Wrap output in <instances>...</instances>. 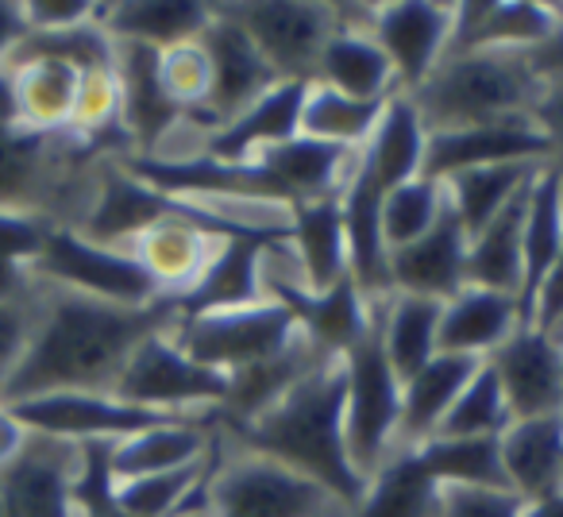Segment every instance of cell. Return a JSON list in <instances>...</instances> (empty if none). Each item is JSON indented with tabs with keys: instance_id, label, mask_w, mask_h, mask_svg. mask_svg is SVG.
Returning <instances> with one entry per match:
<instances>
[{
	"instance_id": "obj_1",
	"label": "cell",
	"mask_w": 563,
	"mask_h": 517,
	"mask_svg": "<svg viewBox=\"0 0 563 517\" xmlns=\"http://www.w3.org/2000/svg\"><path fill=\"white\" fill-rule=\"evenodd\" d=\"M178 321L170 301L155 306H109L70 290L43 286V309L27 340L24 360L9 375L0 402L35 398L55 391L112 394L124 363L155 332Z\"/></svg>"
},
{
	"instance_id": "obj_2",
	"label": "cell",
	"mask_w": 563,
	"mask_h": 517,
	"mask_svg": "<svg viewBox=\"0 0 563 517\" xmlns=\"http://www.w3.org/2000/svg\"><path fill=\"white\" fill-rule=\"evenodd\" d=\"M224 437L247 452L286 463L298 475L321 483L344 509H352L367 486L347 455L344 360H324L266 414H258L247 425H232L224 429Z\"/></svg>"
},
{
	"instance_id": "obj_3",
	"label": "cell",
	"mask_w": 563,
	"mask_h": 517,
	"mask_svg": "<svg viewBox=\"0 0 563 517\" xmlns=\"http://www.w3.org/2000/svg\"><path fill=\"white\" fill-rule=\"evenodd\" d=\"M540 94L525 51H452L413 94L429 132L529 117Z\"/></svg>"
},
{
	"instance_id": "obj_4",
	"label": "cell",
	"mask_w": 563,
	"mask_h": 517,
	"mask_svg": "<svg viewBox=\"0 0 563 517\" xmlns=\"http://www.w3.org/2000/svg\"><path fill=\"white\" fill-rule=\"evenodd\" d=\"M209 517H340L347 514L321 483L298 475L247 448L232 444L220 429V455L205 486Z\"/></svg>"
},
{
	"instance_id": "obj_5",
	"label": "cell",
	"mask_w": 563,
	"mask_h": 517,
	"mask_svg": "<svg viewBox=\"0 0 563 517\" xmlns=\"http://www.w3.org/2000/svg\"><path fill=\"white\" fill-rule=\"evenodd\" d=\"M401 425V378L390 367L378 340V306L375 329L360 348L344 355V437L347 455L360 479L367 483L394 452H398Z\"/></svg>"
},
{
	"instance_id": "obj_6",
	"label": "cell",
	"mask_w": 563,
	"mask_h": 517,
	"mask_svg": "<svg viewBox=\"0 0 563 517\" xmlns=\"http://www.w3.org/2000/svg\"><path fill=\"white\" fill-rule=\"evenodd\" d=\"M35 283L70 290L81 298L109 301V306H155L163 301L158 286L140 267V258L128 248H109V243L86 240L78 228L51 224L43 240L40 258L32 263Z\"/></svg>"
},
{
	"instance_id": "obj_7",
	"label": "cell",
	"mask_w": 563,
	"mask_h": 517,
	"mask_svg": "<svg viewBox=\"0 0 563 517\" xmlns=\"http://www.w3.org/2000/svg\"><path fill=\"white\" fill-rule=\"evenodd\" d=\"M217 9L247 32L278 81H313L317 58L340 28V4L329 0H232Z\"/></svg>"
},
{
	"instance_id": "obj_8",
	"label": "cell",
	"mask_w": 563,
	"mask_h": 517,
	"mask_svg": "<svg viewBox=\"0 0 563 517\" xmlns=\"http://www.w3.org/2000/svg\"><path fill=\"white\" fill-rule=\"evenodd\" d=\"M174 329V324H170ZM170 329L147 337L124 363L112 394L158 414H220L228 375L197 363Z\"/></svg>"
},
{
	"instance_id": "obj_9",
	"label": "cell",
	"mask_w": 563,
	"mask_h": 517,
	"mask_svg": "<svg viewBox=\"0 0 563 517\" xmlns=\"http://www.w3.org/2000/svg\"><path fill=\"white\" fill-rule=\"evenodd\" d=\"M101 155V147L70 132L43 135L20 124H4L0 128V209L35 212V217L51 220L55 201L70 194L74 166Z\"/></svg>"
},
{
	"instance_id": "obj_10",
	"label": "cell",
	"mask_w": 563,
	"mask_h": 517,
	"mask_svg": "<svg viewBox=\"0 0 563 517\" xmlns=\"http://www.w3.org/2000/svg\"><path fill=\"white\" fill-rule=\"evenodd\" d=\"M12 414L27 425L32 437H47L58 444H120V440L147 432L155 425L181 421V417L197 414H158V409H143L132 402L117 398L104 391H55V394H35V398L4 402Z\"/></svg>"
},
{
	"instance_id": "obj_11",
	"label": "cell",
	"mask_w": 563,
	"mask_h": 517,
	"mask_svg": "<svg viewBox=\"0 0 563 517\" xmlns=\"http://www.w3.org/2000/svg\"><path fill=\"white\" fill-rule=\"evenodd\" d=\"M170 337L194 355L197 363L232 375L251 363H263L278 355L298 337V321L282 301L266 298L243 309H217V314L178 317Z\"/></svg>"
},
{
	"instance_id": "obj_12",
	"label": "cell",
	"mask_w": 563,
	"mask_h": 517,
	"mask_svg": "<svg viewBox=\"0 0 563 517\" xmlns=\"http://www.w3.org/2000/svg\"><path fill=\"white\" fill-rule=\"evenodd\" d=\"M197 43L205 47L209 55V66H212V94H209V105L205 112L197 117L194 132L209 135L217 128H224L232 117H240L247 105H255L263 94H271L278 86V74L271 70L258 47L247 40L240 24L232 16L209 4V24L205 32L197 35Z\"/></svg>"
},
{
	"instance_id": "obj_13",
	"label": "cell",
	"mask_w": 563,
	"mask_h": 517,
	"mask_svg": "<svg viewBox=\"0 0 563 517\" xmlns=\"http://www.w3.org/2000/svg\"><path fill=\"white\" fill-rule=\"evenodd\" d=\"M452 24L455 4H432V0H394L367 9V32L390 58L401 94H413L448 58Z\"/></svg>"
},
{
	"instance_id": "obj_14",
	"label": "cell",
	"mask_w": 563,
	"mask_h": 517,
	"mask_svg": "<svg viewBox=\"0 0 563 517\" xmlns=\"http://www.w3.org/2000/svg\"><path fill=\"white\" fill-rule=\"evenodd\" d=\"M552 158L544 132L532 117H509L494 124L429 132L424 147V178L448 182L478 166H544Z\"/></svg>"
},
{
	"instance_id": "obj_15",
	"label": "cell",
	"mask_w": 563,
	"mask_h": 517,
	"mask_svg": "<svg viewBox=\"0 0 563 517\" xmlns=\"http://www.w3.org/2000/svg\"><path fill=\"white\" fill-rule=\"evenodd\" d=\"M490 371L506 394L514 421L563 414V340L540 324H521L498 352L490 355Z\"/></svg>"
},
{
	"instance_id": "obj_16",
	"label": "cell",
	"mask_w": 563,
	"mask_h": 517,
	"mask_svg": "<svg viewBox=\"0 0 563 517\" xmlns=\"http://www.w3.org/2000/svg\"><path fill=\"white\" fill-rule=\"evenodd\" d=\"M371 4H340V28L324 43L309 86L336 89L355 101H390L398 89L390 58L367 32Z\"/></svg>"
},
{
	"instance_id": "obj_17",
	"label": "cell",
	"mask_w": 563,
	"mask_h": 517,
	"mask_svg": "<svg viewBox=\"0 0 563 517\" xmlns=\"http://www.w3.org/2000/svg\"><path fill=\"white\" fill-rule=\"evenodd\" d=\"M181 209H186V201H174V197L151 189L147 182L128 174L112 158L97 170L93 201H89L86 217L78 220V232L86 240L109 243V248H132L135 235H143L158 220L178 217Z\"/></svg>"
},
{
	"instance_id": "obj_18",
	"label": "cell",
	"mask_w": 563,
	"mask_h": 517,
	"mask_svg": "<svg viewBox=\"0 0 563 517\" xmlns=\"http://www.w3.org/2000/svg\"><path fill=\"white\" fill-rule=\"evenodd\" d=\"M74 471H78V448L32 437L24 455L0 471L4 517H78Z\"/></svg>"
},
{
	"instance_id": "obj_19",
	"label": "cell",
	"mask_w": 563,
	"mask_h": 517,
	"mask_svg": "<svg viewBox=\"0 0 563 517\" xmlns=\"http://www.w3.org/2000/svg\"><path fill=\"white\" fill-rule=\"evenodd\" d=\"M467 228L452 209H444V217L421 240L390 251V290L444 306L460 290H467Z\"/></svg>"
},
{
	"instance_id": "obj_20",
	"label": "cell",
	"mask_w": 563,
	"mask_h": 517,
	"mask_svg": "<svg viewBox=\"0 0 563 517\" xmlns=\"http://www.w3.org/2000/svg\"><path fill=\"white\" fill-rule=\"evenodd\" d=\"M424 147H429V128H424L417 105L406 94H394L378 117L371 140L355 155L352 182L371 194L386 197L401 182H413L424 174Z\"/></svg>"
},
{
	"instance_id": "obj_21",
	"label": "cell",
	"mask_w": 563,
	"mask_h": 517,
	"mask_svg": "<svg viewBox=\"0 0 563 517\" xmlns=\"http://www.w3.org/2000/svg\"><path fill=\"white\" fill-rule=\"evenodd\" d=\"M274 301L290 309L298 329L321 348L329 360H344L352 348H360L375 329L378 298H367L352 275L321 294L309 290H271Z\"/></svg>"
},
{
	"instance_id": "obj_22",
	"label": "cell",
	"mask_w": 563,
	"mask_h": 517,
	"mask_svg": "<svg viewBox=\"0 0 563 517\" xmlns=\"http://www.w3.org/2000/svg\"><path fill=\"white\" fill-rule=\"evenodd\" d=\"M278 240L271 235H224L212 255V263L205 267V275L197 278V286L186 298L170 301L178 317H197V314H217V309H243L266 301V278L263 263L266 251Z\"/></svg>"
},
{
	"instance_id": "obj_23",
	"label": "cell",
	"mask_w": 563,
	"mask_h": 517,
	"mask_svg": "<svg viewBox=\"0 0 563 517\" xmlns=\"http://www.w3.org/2000/svg\"><path fill=\"white\" fill-rule=\"evenodd\" d=\"M309 81H278L271 94L232 117L224 128L201 135V151L224 163H251L263 151L301 135V105H306Z\"/></svg>"
},
{
	"instance_id": "obj_24",
	"label": "cell",
	"mask_w": 563,
	"mask_h": 517,
	"mask_svg": "<svg viewBox=\"0 0 563 517\" xmlns=\"http://www.w3.org/2000/svg\"><path fill=\"white\" fill-rule=\"evenodd\" d=\"M324 360H329V355H324L321 348H317L313 340L298 329V337L282 348L278 355H271V360H263V363H251V367L232 371V375H228L224 406H220V425L232 429V425L255 421L258 414H266L274 402L286 398V394H290L294 386L309 375V371L321 367Z\"/></svg>"
},
{
	"instance_id": "obj_25",
	"label": "cell",
	"mask_w": 563,
	"mask_h": 517,
	"mask_svg": "<svg viewBox=\"0 0 563 517\" xmlns=\"http://www.w3.org/2000/svg\"><path fill=\"white\" fill-rule=\"evenodd\" d=\"M521 324L525 321L517 298L467 286L452 301H444V314H440V355H463V360L486 363Z\"/></svg>"
},
{
	"instance_id": "obj_26",
	"label": "cell",
	"mask_w": 563,
	"mask_h": 517,
	"mask_svg": "<svg viewBox=\"0 0 563 517\" xmlns=\"http://www.w3.org/2000/svg\"><path fill=\"white\" fill-rule=\"evenodd\" d=\"M509 491L521 502H537L563 491V414L509 421L498 437Z\"/></svg>"
},
{
	"instance_id": "obj_27",
	"label": "cell",
	"mask_w": 563,
	"mask_h": 517,
	"mask_svg": "<svg viewBox=\"0 0 563 517\" xmlns=\"http://www.w3.org/2000/svg\"><path fill=\"white\" fill-rule=\"evenodd\" d=\"M217 429L220 414H197L181 417V421L155 425L147 432H135V437L112 444V479L124 483V479L189 468V463L205 460V452L217 440Z\"/></svg>"
},
{
	"instance_id": "obj_28",
	"label": "cell",
	"mask_w": 563,
	"mask_h": 517,
	"mask_svg": "<svg viewBox=\"0 0 563 517\" xmlns=\"http://www.w3.org/2000/svg\"><path fill=\"white\" fill-rule=\"evenodd\" d=\"M552 32L555 20L548 4L475 0V4H455L452 51H532Z\"/></svg>"
},
{
	"instance_id": "obj_29",
	"label": "cell",
	"mask_w": 563,
	"mask_h": 517,
	"mask_svg": "<svg viewBox=\"0 0 563 517\" xmlns=\"http://www.w3.org/2000/svg\"><path fill=\"white\" fill-rule=\"evenodd\" d=\"M563 248V178L555 166H540L529 182V201H525V232H521V321H532V301L544 286L548 271L555 267V255Z\"/></svg>"
},
{
	"instance_id": "obj_30",
	"label": "cell",
	"mask_w": 563,
	"mask_h": 517,
	"mask_svg": "<svg viewBox=\"0 0 563 517\" xmlns=\"http://www.w3.org/2000/svg\"><path fill=\"white\" fill-rule=\"evenodd\" d=\"M286 243H290L294 263H298L301 283H306L309 294L329 290L340 278L352 275V267H347V235H344L340 197L294 205Z\"/></svg>"
},
{
	"instance_id": "obj_31",
	"label": "cell",
	"mask_w": 563,
	"mask_h": 517,
	"mask_svg": "<svg viewBox=\"0 0 563 517\" xmlns=\"http://www.w3.org/2000/svg\"><path fill=\"white\" fill-rule=\"evenodd\" d=\"M483 367L478 360L463 355H437L429 367H421L413 378L401 383V425H398V448H417L429 437H437L444 417L452 414L455 398L471 375Z\"/></svg>"
},
{
	"instance_id": "obj_32",
	"label": "cell",
	"mask_w": 563,
	"mask_h": 517,
	"mask_svg": "<svg viewBox=\"0 0 563 517\" xmlns=\"http://www.w3.org/2000/svg\"><path fill=\"white\" fill-rule=\"evenodd\" d=\"M209 24V4L194 0H124L101 4V28L117 43H140L151 51H166L189 43Z\"/></svg>"
},
{
	"instance_id": "obj_33",
	"label": "cell",
	"mask_w": 563,
	"mask_h": 517,
	"mask_svg": "<svg viewBox=\"0 0 563 517\" xmlns=\"http://www.w3.org/2000/svg\"><path fill=\"white\" fill-rule=\"evenodd\" d=\"M440 314H444L440 301L413 298V294L378 298V340L401 383L440 355Z\"/></svg>"
},
{
	"instance_id": "obj_34",
	"label": "cell",
	"mask_w": 563,
	"mask_h": 517,
	"mask_svg": "<svg viewBox=\"0 0 563 517\" xmlns=\"http://www.w3.org/2000/svg\"><path fill=\"white\" fill-rule=\"evenodd\" d=\"M12 89H16V124L27 132L58 135L70 132L74 105H78L81 74L55 58H32L12 66Z\"/></svg>"
},
{
	"instance_id": "obj_35",
	"label": "cell",
	"mask_w": 563,
	"mask_h": 517,
	"mask_svg": "<svg viewBox=\"0 0 563 517\" xmlns=\"http://www.w3.org/2000/svg\"><path fill=\"white\" fill-rule=\"evenodd\" d=\"M344 517H440V486L421 468L413 448H398L367 479L360 502Z\"/></svg>"
},
{
	"instance_id": "obj_36",
	"label": "cell",
	"mask_w": 563,
	"mask_h": 517,
	"mask_svg": "<svg viewBox=\"0 0 563 517\" xmlns=\"http://www.w3.org/2000/svg\"><path fill=\"white\" fill-rule=\"evenodd\" d=\"M525 201H529V186L490 220L478 235H471L467 248V286L494 294H521V232H525Z\"/></svg>"
},
{
	"instance_id": "obj_37",
	"label": "cell",
	"mask_w": 563,
	"mask_h": 517,
	"mask_svg": "<svg viewBox=\"0 0 563 517\" xmlns=\"http://www.w3.org/2000/svg\"><path fill=\"white\" fill-rule=\"evenodd\" d=\"M413 452L440 491H509L498 437H429Z\"/></svg>"
},
{
	"instance_id": "obj_38",
	"label": "cell",
	"mask_w": 563,
	"mask_h": 517,
	"mask_svg": "<svg viewBox=\"0 0 563 517\" xmlns=\"http://www.w3.org/2000/svg\"><path fill=\"white\" fill-rule=\"evenodd\" d=\"M540 166H478V170H463L444 182L448 209L460 217L467 235H478L525 186L532 182Z\"/></svg>"
},
{
	"instance_id": "obj_39",
	"label": "cell",
	"mask_w": 563,
	"mask_h": 517,
	"mask_svg": "<svg viewBox=\"0 0 563 517\" xmlns=\"http://www.w3.org/2000/svg\"><path fill=\"white\" fill-rule=\"evenodd\" d=\"M386 101H355L336 89L309 86L306 105H301V135L332 143V147L360 151L371 140Z\"/></svg>"
},
{
	"instance_id": "obj_40",
	"label": "cell",
	"mask_w": 563,
	"mask_h": 517,
	"mask_svg": "<svg viewBox=\"0 0 563 517\" xmlns=\"http://www.w3.org/2000/svg\"><path fill=\"white\" fill-rule=\"evenodd\" d=\"M448 209V194H444V182H432V178H413V182H401L398 189L383 197V240L390 251L409 248L417 243Z\"/></svg>"
},
{
	"instance_id": "obj_41",
	"label": "cell",
	"mask_w": 563,
	"mask_h": 517,
	"mask_svg": "<svg viewBox=\"0 0 563 517\" xmlns=\"http://www.w3.org/2000/svg\"><path fill=\"white\" fill-rule=\"evenodd\" d=\"M509 421H514V414L506 406L498 375L490 371V363H483L455 398L452 414L444 417L437 437H501Z\"/></svg>"
},
{
	"instance_id": "obj_42",
	"label": "cell",
	"mask_w": 563,
	"mask_h": 517,
	"mask_svg": "<svg viewBox=\"0 0 563 517\" xmlns=\"http://www.w3.org/2000/svg\"><path fill=\"white\" fill-rule=\"evenodd\" d=\"M158 81H163V94L186 112V124L194 128L212 94V66L201 43L189 40L158 51Z\"/></svg>"
},
{
	"instance_id": "obj_43",
	"label": "cell",
	"mask_w": 563,
	"mask_h": 517,
	"mask_svg": "<svg viewBox=\"0 0 563 517\" xmlns=\"http://www.w3.org/2000/svg\"><path fill=\"white\" fill-rule=\"evenodd\" d=\"M74 506H78V517H128L124 509L117 506L112 444H78Z\"/></svg>"
},
{
	"instance_id": "obj_44",
	"label": "cell",
	"mask_w": 563,
	"mask_h": 517,
	"mask_svg": "<svg viewBox=\"0 0 563 517\" xmlns=\"http://www.w3.org/2000/svg\"><path fill=\"white\" fill-rule=\"evenodd\" d=\"M40 309H43V283L32 298L0 306V391H4L9 375L16 371V363L24 360L27 340H32L35 321H40Z\"/></svg>"
},
{
	"instance_id": "obj_45",
	"label": "cell",
	"mask_w": 563,
	"mask_h": 517,
	"mask_svg": "<svg viewBox=\"0 0 563 517\" xmlns=\"http://www.w3.org/2000/svg\"><path fill=\"white\" fill-rule=\"evenodd\" d=\"M47 232H51V220L35 217V212L0 209V258L20 263V267H32L35 258H40Z\"/></svg>"
},
{
	"instance_id": "obj_46",
	"label": "cell",
	"mask_w": 563,
	"mask_h": 517,
	"mask_svg": "<svg viewBox=\"0 0 563 517\" xmlns=\"http://www.w3.org/2000/svg\"><path fill=\"white\" fill-rule=\"evenodd\" d=\"M521 509L514 491H440V517H521Z\"/></svg>"
},
{
	"instance_id": "obj_47",
	"label": "cell",
	"mask_w": 563,
	"mask_h": 517,
	"mask_svg": "<svg viewBox=\"0 0 563 517\" xmlns=\"http://www.w3.org/2000/svg\"><path fill=\"white\" fill-rule=\"evenodd\" d=\"M27 32H70V28L93 24L101 16V4L89 0H27L20 4Z\"/></svg>"
},
{
	"instance_id": "obj_48",
	"label": "cell",
	"mask_w": 563,
	"mask_h": 517,
	"mask_svg": "<svg viewBox=\"0 0 563 517\" xmlns=\"http://www.w3.org/2000/svg\"><path fill=\"white\" fill-rule=\"evenodd\" d=\"M529 117L537 120L548 147H552L548 166H555L563 178V81H540V94H537V101H532Z\"/></svg>"
},
{
	"instance_id": "obj_49",
	"label": "cell",
	"mask_w": 563,
	"mask_h": 517,
	"mask_svg": "<svg viewBox=\"0 0 563 517\" xmlns=\"http://www.w3.org/2000/svg\"><path fill=\"white\" fill-rule=\"evenodd\" d=\"M548 332H560L563 329V248L555 255V267L548 271L544 286H540L537 301H532V321Z\"/></svg>"
},
{
	"instance_id": "obj_50",
	"label": "cell",
	"mask_w": 563,
	"mask_h": 517,
	"mask_svg": "<svg viewBox=\"0 0 563 517\" xmlns=\"http://www.w3.org/2000/svg\"><path fill=\"white\" fill-rule=\"evenodd\" d=\"M525 55H529V66L540 81H563V24H555V32Z\"/></svg>"
},
{
	"instance_id": "obj_51",
	"label": "cell",
	"mask_w": 563,
	"mask_h": 517,
	"mask_svg": "<svg viewBox=\"0 0 563 517\" xmlns=\"http://www.w3.org/2000/svg\"><path fill=\"white\" fill-rule=\"evenodd\" d=\"M27 440H32L27 425L20 421L16 414H12V406H4V402H0V471L12 468V463L24 455Z\"/></svg>"
},
{
	"instance_id": "obj_52",
	"label": "cell",
	"mask_w": 563,
	"mask_h": 517,
	"mask_svg": "<svg viewBox=\"0 0 563 517\" xmlns=\"http://www.w3.org/2000/svg\"><path fill=\"white\" fill-rule=\"evenodd\" d=\"M35 290H40V283H35L32 267H20V263H9V258H0V306L32 298Z\"/></svg>"
},
{
	"instance_id": "obj_53",
	"label": "cell",
	"mask_w": 563,
	"mask_h": 517,
	"mask_svg": "<svg viewBox=\"0 0 563 517\" xmlns=\"http://www.w3.org/2000/svg\"><path fill=\"white\" fill-rule=\"evenodd\" d=\"M27 35L24 24V12L20 4H9V0H0V66L9 63V55L16 51V43Z\"/></svg>"
},
{
	"instance_id": "obj_54",
	"label": "cell",
	"mask_w": 563,
	"mask_h": 517,
	"mask_svg": "<svg viewBox=\"0 0 563 517\" xmlns=\"http://www.w3.org/2000/svg\"><path fill=\"white\" fill-rule=\"evenodd\" d=\"M16 124V89H12V74L0 66V128Z\"/></svg>"
},
{
	"instance_id": "obj_55",
	"label": "cell",
	"mask_w": 563,
	"mask_h": 517,
	"mask_svg": "<svg viewBox=\"0 0 563 517\" xmlns=\"http://www.w3.org/2000/svg\"><path fill=\"white\" fill-rule=\"evenodd\" d=\"M521 517H563V491L548 494V498H537V502H525Z\"/></svg>"
},
{
	"instance_id": "obj_56",
	"label": "cell",
	"mask_w": 563,
	"mask_h": 517,
	"mask_svg": "<svg viewBox=\"0 0 563 517\" xmlns=\"http://www.w3.org/2000/svg\"><path fill=\"white\" fill-rule=\"evenodd\" d=\"M181 517H209L205 509H189V514H181Z\"/></svg>"
},
{
	"instance_id": "obj_57",
	"label": "cell",
	"mask_w": 563,
	"mask_h": 517,
	"mask_svg": "<svg viewBox=\"0 0 563 517\" xmlns=\"http://www.w3.org/2000/svg\"><path fill=\"white\" fill-rule=\"evenodd\" d=\"M0 517H4V498H0Z\"/></svg>"
},
{
	"instance_id": "obj_58",
	"label": "cell",
	"mask_w": 563,
	"mask_h": 517,
	"mask_svg": "<svg viewBox=\"0 0 563 517\" xmlns=\"http://www.w3.org/2000/svg\"><path fill=\"white\" fill-rule=\"evenodd\" d=\"M560 340H563V329H560Z\"/></svg>"
}]
</instances>
